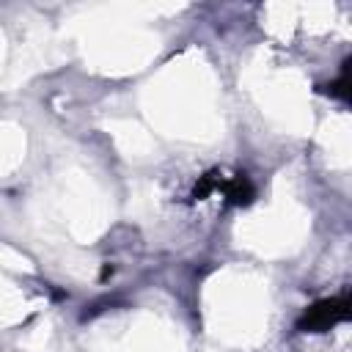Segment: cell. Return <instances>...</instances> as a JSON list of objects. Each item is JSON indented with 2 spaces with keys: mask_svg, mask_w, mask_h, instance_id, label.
Returning a JSON list of instances; mask_svg holds the SVG:
<instances>
[{
  "mask_svg": "<svg viewBox=\"0 0 352 352\" xmlns=\"http://www.w3.org/2000/svg\"><path fill=\"white\" fill-rule=\"evenodd\" d=\"M341 316H346V302L344 300L341 302H322V305H316L311 311V316H305V322L311 327H324V324H330V322H336Z\"/></svg>",
  "mask_w": 352,
  "mask_h": 352,
  "instance_id": "1",
  "label": "cell"
}]
</instances>
